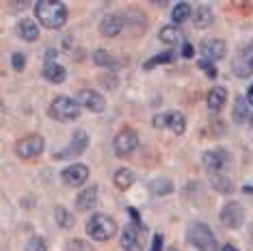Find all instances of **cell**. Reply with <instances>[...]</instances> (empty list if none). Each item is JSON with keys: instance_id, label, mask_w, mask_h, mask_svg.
Wrapping results in <instances>:
<instances>
[{"instance_id": "cell-6", "label": "cell", "mask_w": 253, "mask_h": 251, "mask_svg": "<svg viewBox=\"0 0 253 251\" xmlns=\"http://www.w3.org/2000/svg\"><path fill=\"white\" fill-rule=\"evenodd\" d=\"M136 147H139V134L132 128H124L122 132H117L113 141V150L117 156H130Z\"/></svg>"}, {"instance_id": "cell-15", "label": "cell", "mask_w": 253, "mask_h": 251, "mask_svg": "<svg viewBox=\"0 0 253 251\" xmlns=\"http://www.w3.org/2000/svg\"><path fill=\"white\" fill-rule=\"evenodd\" d=\"M227 52V45L221 39H206L201 43V54H204V61H221Z\"/></svg>"}, {"instance_id": "cell-4", "label": "cell", "mask_w": 253, "mask_h": 251, "mask_svg": "<svg viewBox=\"0 0 253 251\" xmlns=\"http://www.w3.org/2000/svg\"><path fill=\"white\" fill-rule=\"evenodd\" d=\"M48 113H50L52 119H56V122L70 124V122H76V119L80 117V104H78V100H74V98L59 95V98L50 104Z\"/></svg>"}, {"instance_id": "cell-17", "label": "cell", "mask_w": 253, "mask_h": 251, "mask_svg": "<svg viewBox=\"0 0 253 251\" xmlns=\"http://www.w3.org/2000/svg\"><path fill=\"white\" fill-rule=\"evenodd\" d=\"M42 74H43L45 81L52 83V84H61V83H65V78H67L65 67H63L61 63H56V61H45Z\"/></svg>"}, {"instance_id": "cell-7", "label": "cell", "mask_w": 253, "mask_h": 251, "mask_svg": "<svg viewBox=\"0 0 253 251\" xmlns=\"http://www.w3.org/2000/svg\"><path fill=\"white\" fill-rule=\"evenodd\" d=\"M42 152H43V139L39 134H28L15 143V154L20 158H26V161L37 158Z\"/></svg>"}, {"instance_id": "cell-18", "label": "cell", "mask_w": 253, "mask_h": 251, "mask_svg": "<svg viewBox=\"0 0 253 251\" xmlns=\"http://www.w3.org/2000/svg\"><path fill=\"white\" fill-rule=\"evenodd\" d=\"M95 204H97V184H91V186L84 188V191L78 193L76 208L80 210V212H87V210H91Z\"/></svg>"}, {"instance_id": "cell-24", "label": "cell", "mask_w": 253, "mask_h": 251, "mask_svg": "<svg viewBox=\"0 0 253 251\" xmlns=\"http://www.w3.org/2000/svg\"><path fill=\"white\" fill-rule=\"evenodd\" d=\"M195 13V9L188 2H177L173 4V11H171V22L173 24H184L186 20H191Z\"/></svg>"}, {"instance_id": "cell-33", "label": "cell", "mask_w": 253, "mask_h": 251, "mask_svg": "<svg viewBox=\"0 0 253 251\" xmlns=\"http://www.w3.org/2000/svg\"><path fill=\"white\" fill-rule=\"evenodd\" d=\"M182 59H191V56L195 54V48H193V43L191 42H184L182 43Z\"/></svg>"}, {"instance_id": "cell-35", "label": "cell", "mask_w": 253, "mask_h": 251, "mask_svg": "<svg viewBox=\"0 0 253 251\" xmlns=\"http://www.w3.org/2000/svg\"><path fill=\"white\" fill-rule=\"evenodd\" d=\"M199 67H201L204 72H208V74H210V78H214V76H216V70L212 67V63H210V61H204V59H201V61H199Z\"/></svg>"}, {"instance_id": "cell-5", "label": "cell", "mask_w": 253, "mask_h": 251, "mask_svg": "<svg viewBox=\"0 0 253 251\" xmlns=\"http://www.w3.org/2000/svg\"><path fill=\"white\" fill-rule=\"evenodd\" d=\"M154 128H167L171 130L173 134H184V130H186V119L180 111H173V113H160V115L154 117Z\"/></svg>"}, {"instance_id": "cell-34", "label": "cell", "mask_w": 253, "mask_h": 251, "mask_svg": "<svg viewBox=\"0 0 253 251\" xmlns=\"http://www.w3.org/2000/svg\"><path fill=\"white\" fill-rule=\"evenodd\" d=\"M163 243H165L163 234H156V236H154V241H152V247H149V251H163Z\"/></svg>"}, {"instance_id": "cell-16", "label": "cell", "mask_w": 253, "mask_h": 251, "mask_svg": "<svg viewBox=\"0 0 253 251\" xmlns=\"http://www.w3.org/2000/svg\"><path fill=\"white\" fill-rule=\"evenodd\" d=\"M124 28H126V18L124 15H117V13L106 15V18L100 22V33L104 37H117Z\"/></svg>"}, {"instance_id": "cell-30", "label": "cell", "mask_w": 253, "mask_h": 251, "mask_svg": "<svg viewBox=\"0 0 253 251\" xmlns=\"http://www.w3.org/2000/svg\"><path fill=\"white\" fill-rule=\"evenodd\" d=\"M149 191L156 193V195H169V193L173 191V184H171L169 180L160 178V180H154L152 184H149Z\"/></svg>"}, {"instance_id": "cell-26", "label": "cell", "mask_w": 253, "mask_h": 251, "mask_svg": "<svg viewBox=\"0 0 253 251\" xmlns=\"http://www.w3.org/2000/svg\"><path fill=\"white\" fill-rule=\"evenodd\" d=\"M177 59V54H175V50H165V52H160L156 56H152V59H147L145 61V70H152V67H156V65H169V63H173Z\"/></svg>"}, {"instance_id": "cell-36", "label": "cell", "mask_w": 253, "mask_h": 251, "mask_svg": "<svg viewBox=\"0 0 253 251\" xmlns=\"http://www.w3.org/2000/svg\"><path fill=\"white\" fill-rule=\"evenodd\" d=\"M128 214L132 216V221H134V225H141V214L136 212L134 208H128Z\"/></svg>"}, {"instance_id": "cell-31", "label": "cell", "mask_w": 253, "mask_h": 251, "mask_svg": "<svg viewBox=\"0 0 253 251\" xmlns=\"http://www.w3.org/2000/svg\"><path fill=\"white\" fill-rule=\"evenodd\" d=\"M24 251H48V247H45V243H43L42 236H33L31 241L26 243Z\"/></svg>"}, {"instance_id": "cell-14", "label": "cell", "mask_w": 253, "mask_h": 251, "mask_svg": "<svg viewBox=\"0 0 253 251\" xmlns=\"http://www.w3.org/2000/svg\"><path fill=\"white\" fill-rule=\"evenodd\" d=\"M143 227L141 225H126L122 230V247L124 251H143Z\"/></svg>"}, {"instance_id": "cell-10", "label": "cell", "mask_w": 253, "mask_h": 251, "mask_svg": "<svg viewBox=\"0 0 253 251\" xmlns=\"http://www.w3.org/2000/svg\"><path fill=\"white\" fill-rule=\"evenodd\" d=\"M232 72L238 78H249L253 76V43H249L245 50H240L236 54V59L232 63Z\"/></svg>"}, {"instance_id": "cell-23", "label": "cell", "mask_w": 253, "mask_h": 251, "mask_svg": "<svg viewBox=\"0 0 253 251\" xmlns=\"http://www.w3.org/2000/svg\"><path fill=\"white\" fill-rule=\"evenodd\" d=\"M158 37H160V42L163 43H169V45H177V43L186 42L184 35H182V31L177 26H163L160 28V33H158Z\"/></svg>"}, {"instance_id": "cell-28", "label": "cell", "mask_w": 253, "mask_h": 251, "mask_svg": "<svg viewBox=\"0 0 253 251\" xmlns=\"http://www.w3.org/2000/svg\"><path fill=\"white\" fill-rule=\"evenodd\" d=\"M54 216H56V223H59L63 230H70V227L74 225V216L67 212V210L63 208V206H56V208H54Z\"/></svg>"}, {"instance_id": "cell-39", "label": "cell", "mask_w": 253, "mask_h": 251, "mask_svg": "<svg viewBox=\"0 0 253 251\" xmlns=\"http://www.w3.org/2000/svg\"><path fill=\"white\" fill-rule=\"evenodd\" d=\"M11 4H13V7H20V9H22V7H26L28 2H11Z\"/></svg>"}, {"instance_id": "cell-27", "label": "cell", "mask_w": 253, "mask_h": 251, "mask_svg": "<svg viewBox=\"0 0 253 251\" xmlns=\"http://www.w3.org/2000/svg\"><path fill=\"white\" fill-rule=\"evenodd\" d=\"M210 184L214 191L218 193H223V195H229V193H234V184H232V180L225 178V175H221V173H214L210 178Z\"/></svg>"}, {"instance_id": "cell-1", "label": "cell", "mask_w": 253, "mask_h": 251, "mask_svg": "<svg viewBox=\"0 0 253 251\" xmlns=\"http://www.w3.org/2000/svg\"><path fill=\"white\" fill-rule=\"evenodd\" d=\"M35 15L39 24L50 31H59L67 24V7L61 0H39L35 2Z\"/></svg>"}, {"instance_id": "cell-13", "label": "cell", "mask_w": 253, "mask_h": 251, "mask_svg": "<svg viewBox=\"0 0 253 251\" xmlns=\"http://www.w3.org/2000/svg\"><path fill=\"white\" fill-rule=\"evenodd\" d=\"M78 104L87 111H93V113H102L106 108V100L102 93H97L93 89H80L78 95H76Z\"/></svg>"}, {"instance_id": "cell-22", "label": "cell", "mask_w": 253, "mask_h": 251, "mask_svg": "<svg viewBox=\"0 0 253 251\" xmlns=\"http://www.w3.org/2000/svg\"><path fill=\"white\" fill-rule=\"evenodd\" d=\"M212 22H214V13H212V9L208 7V4H199V7L195 9V13H193L195 28H208Z\"/></svg>"}, {"instance_id": "cell-3", "label": "cell", "mask_w": 253, "mask_h": 251, "mask_svg": "<svg viewBox=\"0 0 253 251\" xmlns=\"http://www.w3.org/2000/svg\"><path fill=\"white\" fill-rule=\"evenodd\" d=\"M87 236L93 238V241H111V238L117 234V223L111 219L108 214H102L97 212L93 216H89L87 219Z\"/></svg>"}, {"instance_id": "cell-40", "label": "cell", "mask_w": 253, "mask_h": 251, "mask_svg": "<svg viewBox=\"0 0 253 251\" xmlns=\"http://www.w3.org/2000/svg\"><path fill=\"white\" fill-rule=\"evenodd\" d=\"M169 251H177V249H173V247H171V249H169Z\"/></svg>"}, {"instance_id": "cell-19", "label": "cell", "mask_w": 253, "mask_h": 251, "mask_svg": "<svg viewBox=\"0 0 253 251\" xmlns=\"http://www.w3.org/2000/svg\"><path fill=\"white\" fill-rule=\"evenodd\" d=\"M227 102V89L225 87H212L208 91V98H206V104L212 113H218Z\"/></svg>"}, {"instance_id": "cell-20", "label": "cell", "mask_w": 253, "mask_h": 251, "mask_svg": "<svg viewBox=\"0 0 253 251\" xmlns=\"http://www.w3.org/2000/svg\"><path fill=\"white\" fill-rule=\"evenodd\" d=\"M18 35L24 39V42H37L39 39V24L35 20H31V18H24V20H20L18 22Z\"/></svg>"}, {"instance_id": "cell-12", "label": "cell", "mask_w": 253, "mask_h": 251, "mask_svg": "<svg viewBox=\"0 0 253 251\" xmlns=\"http://www.w3.org/2000/svg\"><path fill=\"white\" fill-rule=\"evenodd\" d=\"M61 180L65 182L67 186H83V184H87V180H89V167L87 165H70V167H65L61 171Z\"/></svg>"}, {"instance_id": "cell-21", "label": "cell", "mask_w": 253, "mask_h": 251, "mask_svg": "<svg viewBox=\"0 0 253 251\" xmlns=\"http://www.w3.org/2000/svg\"><path fill=\"white\" fill-rule=\"evenodd\" d=\"M249 100H247V95H238L234 102V122L236 124H247L251 122V115L253 113L249 111Z\"/></svg>"}, {"instance_id": "cell-8", "label": "cell", "mask_w": 253, "mask_h": 251, "mask_svg": "<svg viewBox=\"0 0 253 251\" xmlns=\"http://www.w3.org/2000/svg\"><path fill=\"white\" fill-rule=\"evenodd\" d=\"M89 134L84 132V130H76L74 132V136H72V143L65 147L63 152H56L54 154V158L56 161H63V158H76V156H80L84 150L89 147Z\"/></svg>"}, {"instance_id": "cell-32", "label": "cell", "mask_w": 253, "mask_h": 251, "mask_svg": "<svg viewBox=\"0 0 253 251\" xmlns=\"http://www.w3.org/2000/svg\"><path fill=\"white\" fill-rule=\"evenodd\" d=\"M11 65H13L15 72H22L26 67V56L22 54V52H15L13 56H11Z\"/></svg>"}, {"instance_id": "cell-9", "label": "cell", "mask_w": 253, "mask_h": 251, "mask_svg": "<svg viewBox=\"0 0 253 251\" xmlns=\"http://www.w3.org/2000/svg\"><path fill=\"white\" fill-rule=\"evenodd\" d=\"M221 223L229 230H238L245 223V208L238 202H227L221 208Z\"/></svg>"}, {"instance_id": "cell-2", "label": "cell", "mask_w": 253, "mask_h": 251, "mask_svg": "<svg viewBox=\"0 0 253 251\" xmlns=\"http://www.w3.org/2000/svg\"><path fill=\"white\" fill-rule=\"evenodd\" d=\"M186 243L193 245V247H197L199 251H216L218 245H216V236L212 234V230L206 223H199V221H195V223L188 225L186 230Z\"/></svg>"}, {"instance_id": "cell-25", "label": "cell", "mask_w": 253, "mask_h": 251, "mask_svg": "<svg viewBox=\"0 0 253 251\" xmlns=\"http://www.w3.org/2000/svg\"><path fill=\"white\" fill-rule=\"evenodd\" d=\"M134 180H136V175L132 173L130 169H119V171H115V175H113V184H115V188H119V191H128V188L134 184Z\"/></svg>"}, {"instance_id": "cell-11", "label": "cell", "mask_w": 253, "mask_h": 251, "mask_svg": "<svg viewBox=\"0 0 253 251\" xmlns=\"http://www.w3.org/2000/svg\"><path fill=\"white\" fill-rule=\"evenodd\" d=\"M201 163H204L206 171H210L212 175L218 173V171H223L227 167L229 163V154L225 150H210V152H204V156H201Z\"/></svg>"}, {"instance_id": "cell-37", "label": "cell", "mask_w": 253, "mask_h": 251, "mask_svg": "<svg viewBox=\"0 0 253 251\" xmlns=\"http://www.w3.org/2000/svg\"><path fill=\"white\" fill-rule=\"evenodd\" d=\"M221 251H240L238 247H234V245H223Z\"/></svg>"}, {"instance_id": "cell-29", "label": "cell", "mask_w": 253, "mask_h": 251, "mask_svg": "<svg viewBox=\"0 0 253 251\" xmlns=\"http://www.w3.org/2000/svg\"><path fill=\"white\" fill-rule=\"evenodd\" d=\"M93 61H95V65H100V67H117V61H115L113 54L106 52V50H95Z\"/></svg>"}, {"instance_id": "cell-38", "label": "cell", "mask_w": 253, "mask_h": 251, "mask_svg": "<svg viewBox=\"0 0 253 251\" xmlns=\"http://www.w3.org/2000/svg\"><path fill=\"white\" fill-rule=\"evenodd\" d=\"M247 100H249V104L253 106V84L249 87V91H247Z\"/></svg>"}]
</instances>
